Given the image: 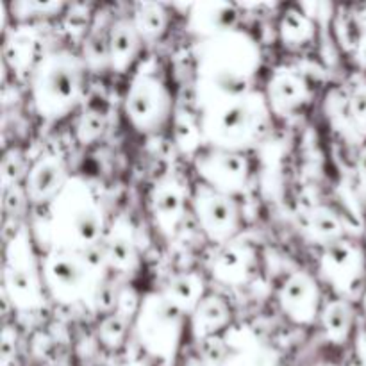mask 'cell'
Wrapping results in <instances>:
<instances>
[{"label": "cell", "mask_w": 366, "mask_h": 366, "mask_svg": "<svg viewBox=\"0 0 366 366\" xmlns=\"http://www.w3.org/2000/svg\"><path fill=\"white\" fill-rule=\"evenodd\" d=\"M64 164L59 157H39L25 175V193L27 199L34 204L56 200L64 188Z\"/></svg>", "instance_id": "obj_9"}, {"label": "cell", "mask_w": 366, "mask_h": 366, "mask_svg": "<svg viewBox=\"0 0 366 366\" xmlns=\"http://www.w3.org/2000/svg\"><path fill=\"white\" fill-rule=\"evenodd\" d=\"M231 311L227 304L218 297L202 299V302L193 311V331L197 336H214L229 324Z\"/></svg>", "instance_id": "obj_15"}, {"label": "cell", "mask_w": 366, "mask_h": 366, "mask_svg": "<svg viewBox=\"0 0 366 366\" xmlns=\"http://www.w3.org/2000/svg\"><path fill=\"white\" fill-rule=\"evenodd\" d=\"M357 254L347 242H332L322 259V270L336 288H350L357 275Z\"/></svg>", "instance_id": "obj_14"}, {"label": "cell", "mask_w": 366, "mask_h": 366, "mask_svg": "<svg viewBox=\"0 0 366 366\" xmlns=\"http://www.w3.org/2000/svg\"><path fill=\"white\" fill-rule=\"evenodd\" d=\"M175 129H177L179 145L184 147L186 150H192L197 147V127L184 117H177L175 120Z\"/></svg>", "instance_id": "obj_27"}, {"label": "cell", "mask_w": 366, "mask_h": 366, "mask_svg": "<svg viewBox=\"0 0 366 366\" xmlns=\"http://www.w3.org/2000/svg\"><path fill=\"white\" fill-rule=\"evenodd\" d=\"M304 84L293 75H282L274 82V104L286 109L302 102Z\"/></svg>", "instance_id": "obj_21"}, {"label": "cell", "mask_w": 366, "mask_h": 366, "mask_svg": "<svg viewBox=\"0 0 366 366\" xmlns=\"http://www.w3.org/2000/svg\"><path fill=\"white\" fill-rule=\"evenodd\" d=\"M84 64L93 70L109 66V29L106 32L92 31L84 41Z\"/></svg>", "instance_id": "obj_20"}, {"label": "cell", "mask_w": 366, "mask_h": 366, "mask_svg": "<svg viewBox=\"0 0 366 366\" xmlns=\"http://www.w3.org/2000/svg\"><path fill=\"white\" fill-rule=\"evenodd\" d=\"M318 300H320V292H318L317 282L306 274H297L285 282L279 295L282 310L299 324H310L318 313Z\"/></svg>", "instance_id": "obj_10"}, {"label": "cell", "mask_w": 366, "mask_h": 366, "mask_svg": "<svg viewBox=\"0 0 366 366\" xmlns=\"http://www.w3.org/2000/svg\"><path fill=\"white\" fill-rule=\"evenodd\" d=\"M127 335V318L122 317L120 313L107 315L99 325V338L109 349H118Z\"/></svg>", "instance_id": "obj_23"}, {"label": "cell", "mask_w": 366, "mask_h": 366, "mask_svg": "<svg viewBox=\"0 0 366 366\" xmlns=\"http://www.w3.org/2000/svg\"><path fill=\"white\" fill-rule=\"evenodd\" d=\"M311 227L317 236H324V238L332 239L336 238V234L340 232L338 220H336L335 214H331L329 211H317L313 214V222H311Z\"/></svg>", "instance_id": "obj_26"}, {"label": "cell", "mask_w": 366, "mask_h": 366, "mask_svg": "<svg viewBox=\"0 0 366 366\" xmlns=\"http://www.w3.org/2000/svg\"><path fill=\"white\" fill-rule=\"evenodd\" d=\"M193 207L199 224L217 242H225L238 231V207L227 193L202 184L193 195Z\"/></svg>", "instance_id": "obj_5"}, {"label": "cell", "mask_w": 366, "mask_h": 366, "mask_svg": "<svg viewBox=\"0 0 366 366\" xmlns=\"http://www.w3.org/2000/svg\"><path fill=\"white\" fill-rule=\"evenodd\" d=\"M170 113V97L152 75H138L127 93V117L139 131L161 127Z\"/></svg>", "instance_id": "obj_4"}, {"label": "cell", "mask_w": 366, "mask_h": 366, "mask_svg": "<svg viewBox=\"0 0 366 366\" xmlns=\"http://www.w3.org/2000/svg\"><path fill=\"white\" fill-rule=\"evenodd\" d=\"M104 254H106L107 268H114L118 274H129L136 268L138 257H136L134 243L131 238L120 234V232H111L104 239Z\"/></svg>", "instance_id": "obj_17"}, {"label": "cell", "mask_w": 366, "mask_h": 366, "mask_svg": "<svg viewBox=\"0 0 366 366\" xmlns=\"http://www.w3.org/2000/svg\"><path fill=\"white\" fill-rule=\"evenodd\" d=\"M199 174H202L207 186L222 193H232L247 181V161L232 152H213L199 161Z\"/></svg>", "instance_id": "obj_6"}, {"label": "cell", "mask_w": 366, "mask_h": 366, "mask_svg": "<svg viewBox=\"0 0 366 366\" xmlns=\"http://www.w3.org/2000/svg\"><path fill=\"white\" fill-rule=\"evenodd\" d=\"M360 174L361 177H366V150L363 154H361V159H360Z\"/></svg>", "instance_id": "obj_29"}, {"label": "cell", "mask_w": 366, "mask_h": 366, "mask_svg": "<svg viewBox=\"0 0 366 366\" xmlns=\"http://www.w3.org/2000/svg\"><path fill=\"white\" fill-rule=\"evenodd\" d=\"M32 259H20L14 257L13 252H7L6 268H4V282H6V292L9 293L13 304L18 307L39 306V274L34 263H29Z\"/></svg>", "instance_id": "obj_8"}, {"label": "cell", "mask_w": 366, "mask_h": 366, "mask_svg": "<svg viewBox=\"0 0 366 366\" xmlns=\"http://www.w3.org/2000/svg\"><path fill=\"white\" fill-rule=\"evenodd\" d=\"M350 111L360 122L366 120V92H357L350 100Z\"/></svg>", "instance_id": "obj_28"}, {"label": "cell", "mask_w": 366, "mask_h": 366, "mask_svg": "<svg viewBox=\"0 0 366 366\" xmlns=\"http://www.w3.org/2000/svg\"><path fill=\"white\" fill-rule=\"evenodd\" d=\"M245 267L250 268V257L247 256L242 250H227L220 256V261H218V274L225 275V279H236L239 277V272L236 267Z\"/></svg>", "instance_id": "obj_25"}, {"label": "cell", "mask_w": 366, "mask_h": 366, "mask_svg": "<svg viewBox=\"0 0 366 366\" xmlns=\"http://www.w3.org/2000/svg\"><path fill=\"white\" fill-rule=\"evenodd\" d=\"M152 211L163 231L177 229L184 211V193L174 179H164L154 186Z\"/></svg>", "instance_id": "obj_13"}, {"label": "cell", "mask_w": 366, "mask_h": 366, "mask_svg": "<svg viewBox=\"0 0 366 366\" xmlns=\"http://www.w3.org/2000/svg\"><path fill=\"white\" fill-rule=\"evenodd\" d=\"M182 311H179L167 297H152L139 315V332L150 345H157V340L175 342L181 335Z\"/></svg>", "instance_id": "obj_7"}, {"label": "cell", "mask_w": 366, "mask_h": 366, "mask_svg": "<svg viewBox=\"0 0 366 366\" xmlns=\"http://www.w3.org/2000/svg\"><path fill=\"white\" fill-rule=\"evenodd\" d=\"M217 132L229 143H242L254 132L257 125V109L250 106L249 100L229 102L214 117Z\"/></svg>", "instance_id": "obj_11"}, {"label": "cell", "mask_w": 366, "mask_h": 366, "mask_svg": "<svg viewBox=\"0 0 366 366\" xmlns=\"http://www.w3.org/2000/svg\"><path fill=\"white\" fill-rule=\"evenodd\" d=\"M99 270L92 268L84 259L82 252L59 249L46 256L43 264V277L50 292L64 302H74L84 295L86 282Z\"/></svg>", "instance_id": "obj_3"}, {"label": "cell", "mask_w": 366, "mask_h": 366, "mask_svg": "<svg viewBox=\"0 0 366 366\" xmlns=\"http://www.w3.org/2000/svg\"><path fill=\"white\" fill-rule=\"evenodd\" d=\"M104 125H106V122H104V114L100 111L86 109L77 120L75 134H77V139L82 145H92L100 138Z\"/></svg>", "instance_id": "obj_22"}, {"label": "cell", "mask_w": 366, "mask_h": 366, "mask_svg": "<svg viewBox=\"0 0 366 366\" xmlns=\"http://www.w3.org/2000/svg\"><path fill=\"white\" fill-rule=\"evenodd\" d=\"M82 63L64 52L41 59L34 71V102L41 117L59 118L74 109L82 93Z\"/></svg>", "instance_id": "obj_1"}, {"label": "cell", "mask_w": 366, "mask_h": 366, "mask_svg": "<svg viewBox=\"0 0 366 366\" xmlns=\"http://www.w3.org/2000/svg\"><path fill=\"white\" fill-rule=\"evenodd\" d=\"M27 164H25L24 154L20 150H9L4 156L2 163V181H4V189L11 188V186H18L24 175H27Z\"/></svg>", "instance_id": "obj_24"}, {"label": "cell", "mask_w": 366, "mask_h": 366, "mask_svg": "<svg viewBox=\"0 0 366 366\" xmlns=\"http://www.w3.org/2000/svg\"><path fill=\"white\" fill-rule=\"evenodd\" d=\"M56 200L59 204V213L56 214L57 229H63L66 234L64 245L59 249L84 252L99 245L97 242L102 238V220L92 197H86V189L71 188L70 192V186H64Z\"/></svg>", "instance_id": "obj_2"}, {"label": "cell", "mask_w": 366, "mask_h": 366, "mask_svg": "<svg viewBox=\"0 0 366 366\" xmlns=\"http://www.w3.org/2000/svg\"><path fill=\"white\" fill-rule=\"evenodd\" d=\"M322 320H324V327L329 338L338 342V340L345 338L347 332L350 331L352 311H350V307L343 300L331 302L325 307L324 315H322Z\"/></svg>", "instance_id": "obj_19"}, {"label": "cell", "mask_w": 366, "mask_h": 366, "mask_svg": "<svg viewBox=\"0 0 366 366\" xmlns=\"http://www.w3.org/2000/svg\"><path fill=\"white\" fill-rule=\"evenodd\" d=\"M164 297L182 313L195 311L202 302V279L193 274L177 275L170 281Z\"/></svg>", "instance_id": "obj_16"}, {"label": "cell", "mask_w": 366, "mask_h": 366, "mask_svg": "<svg viewBox=\"0 0 366 366\" xmlns=\"http://www.w3.org/2000/svg\"><path fill=\"white\" fill-rule=\"evenodd\" d=\"M132 21H134V27L138 29L143 39H156L164 32V27L168 24V14L159 4L145 2L138 4Z\"/></svg>", "instance_id": "obj_18"}, {"label": "cell", "mask_w": 366, "mask_h": 366, "mask_svg": "<svg viewBox=\"0 0 366 366\" xmlns=\"http://www.w3.org/2000/svg\"><path fill=\"white\" fill-rule=\"evenodd\" d=\"M142 41L134 21L127 18L114 21L109 27V66L120 74L127 71L142 50Z\"/></svg>", "instance_id": "obj_12"}]
</instances>
